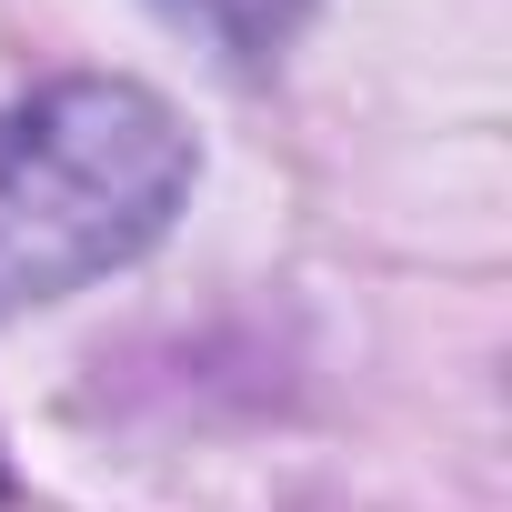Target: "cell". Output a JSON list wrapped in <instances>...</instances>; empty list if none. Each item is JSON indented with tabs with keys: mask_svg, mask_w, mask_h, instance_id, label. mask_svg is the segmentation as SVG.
<instances>
[{
	"mask_svg": "<svg viewBox=\"0 0 512 512\" xmlns=\"http://www.w3.org/2000/svg\"><path fill=\"white\" fill-rule=\"evenodd\" d=\"M161 11H171V21H191V31H211L231 61L262 71V61H282V51H292V31H302L312 0H161Z\"/></svg>",
	"mask_w": 512,
	"mask_h": 512,
	"instance_id": "cell-2",
	"label": "cell"
},
{
	"mask_svg": "<svg viewBox=\"0 0 512 512\" xmlns=\"http://www.w3.org/2000/svg\"><path fill=\"white\" fill-rule=\"evenodd\" d=\"M191 131L161 91L71 71L0 101V312L61 302L171 231Z\"/></svg>",
	"mask_w": 512,
	"mask_h": 512,
	"instance_id": "cell-1",
	"label": "cell"
}]
</instances>
